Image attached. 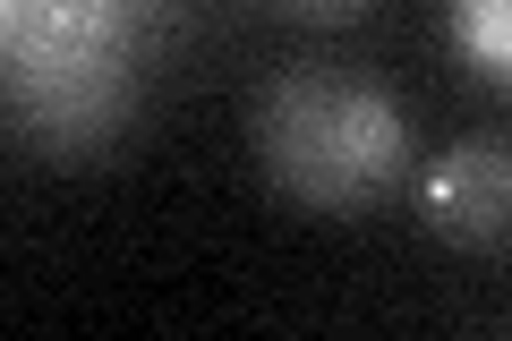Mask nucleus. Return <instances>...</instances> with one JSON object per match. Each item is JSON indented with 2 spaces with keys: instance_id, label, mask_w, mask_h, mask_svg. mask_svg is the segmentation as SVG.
I'll list each match as a JSON object with an SVG mask.
<instances>
[{
  "instance_id": "2",
  "label": "nucleus",
  "mask_w": 512,
  "mask_h": 341,
  "mask_svg": "<svg viewBox=\"0 0 512 341\" xmlns=\"http://www.w3.org/2000/svg\"><path fill=\"white\" fill-rule=\"evenodd\" d=\"M137 52H77V60H18L0 52V111L43 162H94L128 128Z\"/></svg>"
},
{
  "instance_id": "6",
  "label": "nucleus",
  "mask_w": 512,
  "mask_h": 341,
  "mask_svg": "<svg viewBox=\"0 0 512 341\" xmlns=\"http://www.w3.org/2000/svg\"><path fill=\"white\" fill-rule=\"evenodd\" d=\"M282 18H299V26H350V18H367L376 0H274Z\"/></svg>"
},
{
  "instance_id": "5",
  "label": "nucleus",
  "mask_w": 512,
  "mask_h": 341,
  "mask_svg": "<svg viewBox=\"0 0 512 341\" xmlns=\"http://www.w3.org/2000/svg\"><path fill=\"white\" fill-rule=\"evenodd\" d=\"M453 52L478 86L512 77V0H453Z\"/></svg>"
},
{
  "instance_id": "7",
  "label": "nucleus",
  "mask_w": 512,
  "mask_h": 341,
  "mask_svg": "<svg viewBox=\"0 0 512 341\" xmlns=\"http://www.w3.org/2000/svg\"><path fill=\"white\" fill-rule=\"evenodd\" d=\"M9 18H18V0H0V43H9Z\"/></svg>"
},
{
  "instance_id": "3",
  "label": "nucleus",
  "mask_w": 512,
  "mask_h": 341,
  "mask_svg": "<svg viewBox=\"0 0 512 341\" xmlns=\"http://www.w3.org/2000/svg\"><path fill=\"white\" fill-rule=\"evenodd\" d=\"M419 222L461 256H495L512 231V145L461 137L419 171Z\"/></svg>"
},
{
  "instance_id": "1",
  "label": "nucleus",
  "mask_w": 512,
  "mask_h": 341,
  "mask_svg": "<svg viewBox=\"0 0 512 341\" xmlns=\"http://www.w3.org/2000/svg\"><path fill=\"white\" fill-rule=\"evenodd\" d=\"M248 145L282 205L325 214V222H359L376 205H393L410 180V103L393 86H376L367 69L291 60L256 86Z\"/></svg>"
},
{
  "instance_id": "4",
  "label": "nucleus",
  "mask_w": 512,
  "mask_h": 341,
  "mask_svg": "<svg viewBox=\"0 0 512 341\" xmlns=\"http://www.w3.org/2000/svg\"><path fill=\"white\" fill-rule=\"evenodd\" d=\"M18 60H77V52H137V0H18L9 43Z\"/></svg>"
}]
</instances>
